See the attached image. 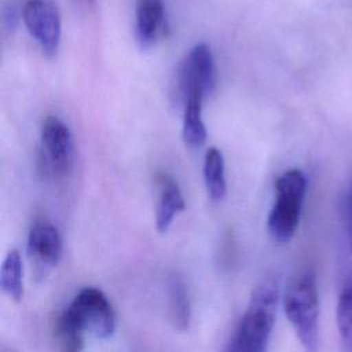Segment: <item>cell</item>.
I'll return each mask as SVG.
<instances>
[{
  "label": "cell",
  "mask_w": 352,
  "mask_h": 352,
  "mask_svg": "<svg viewBox=\"0 0 352 352\" xmlns=\"http://www.w3.org/2000/svg\"><path fill=\"white\" fill-rule=\"evenodd\" d=\"M62 236L58 228L45 219H38L28 234V257L33 275L43 280L59 263L62 257Z\"/></svg>",
  "instance_id": "obj_8"
},
{
  "label": "cell",
  "mask_w": 352,
  "mask_h": 352,
  "mask_svg": "<svg viewBox=\"0 0 352 352\" xmlns=\"http://www.w3.org/2000/svg\"><path fill=\"white\" fill-rule=\"evenodd\" d=\"M204 180L209 198L221 202L227 194V180L223 153L217 147H209L205 153Z\"/></svg>",
  "instance_id": "obj_12"
},
{
  "label": "cell",
  "mask_w": 352,
  "mask_h": 352,
  "mask_svg": "<svg viewBox=\"0 0 352 352\" xmlns=\"http://www.w3.org/2000/svg\"><path fill=\"white\" fill-rule=\"evenodd\" d=\"M55 333L59 352H82L85 334L60 316L58 318Z\"/></svg>",
  "instance_id": "obj_16"
},
{
  "label": "cell",
  "mask_w": 352,
  "mask_h": 352,
  "mask_svg": "<svg viewBox=\"0 0 352 352\" xmlns=\"http://www.w3.org/2000/svg\"><path fill=\"white\" fill-rule=\"evenodd\" d=\"M283 309L305 352L319 351V293L312 271H302L287 286Z\"/></svg>",
  "instance_id": "obj_2"
},
{
  "label": "cell",
  "mask_w": 352,
  "mask_h": 352,
  "mask_svg": "<svg viewBox=\"0 0 352 352\" xmlns=\"http://www.w3.org/2000/svg\"><path fill=\"white\" fill-rule=\"evenodd\" d=\"M216 82V66L208 44L194 45L184 56L176 72V91L180 100L198 92L208 96Z\"/></svg>",
  "instance_id": "obj_5"
},
{
  "label": "cell",
  "mask_w": 352,
  "mask_h": 352,
  "mask_svg": "<svg viewBox=\"0 0 352 352\" xmlns=\"http://www.w3.org/2000/svg\"><path fill=\"white\" fill-rule=\"evenodd\" d=\"M0 286L3 292L15 301L23 296V267L18 250H11L3 260L0 270Z\"/></svg>",
  "instance_id": "obj_14"
},
{
  "label": "cell",
  "mask_w": 352,
  "mask_h": 352,
  "mask_svg": "<svg viewBox=\"0 0 352 352\" xmlns=\"http://www.w3.org/2000/svg\"><path fill=\"white\" fill-rule=\"evenodd\" d=\"M168 297H169V316L175 329L184 331L188 329L190 318H191V308L188 293L186 289L184 282L175 276L169 282L168 286Z\"/></svg>",
  "instance_id": "obj_13"
},
{
  "label": "cell",
  "mask_w": 352,
  "mask_h": 352,
  "mask_svg": "<svg viewBox=\"0 0 352 352\" xmlns=\"http://www.w3.org/2000/svg\"><path fill=\"white\" fill-rule=\"evenodd\" d=\"M66 322L84 334L104 340L116 330V314L106 294L96 287L80 290L60 314Z\"/></svg>",
  "instance_id": "obj_4"
},
{
  "label": "cell",
  "mask_w": 352,
  "mask_h": 352,
  "mask_svg": "<svg viewBox=\"0 0 352 352\" xmlns=\"http://www.w3.org/2000/svg\"><path fill=\"white\" fill-rule=\"evenodd\" d=\"M43 162L56 176H67L74 164V142L69 126L58 117L48 116L40 131Z\"/></svg>",
  "instance_id": "obj_6"
},
{
  "label": "cell",
  "mask_w": 352,
  "mask_h": 352,
  "mask_svg": "<svg viewBox=\"0 0 352 352\" xmlns=\"http://www.w3.org/2000/svg\"><path fill=\"white\" fill-rule=\"evenodd\" d=\"M166 29L162 0H136L135 36L140 48L154 47L166 34Z\"/></svg>",
  "instance_id": "obj_9"
},
{
  "label": "cell",
  "mask_w": 352,
  "mask_h": 352,
  "mask_svg": "<svg viewBox=\"0 0 352 352\" xmlns=\"http://www.w3.org/2000/svg\"><path fill=\"white\" fill-rule=\"evenodd\" d=\"M22 19L30 36L37 41L47 56H54L59 48L62 22L56 4L52 0H26Z\"/></svg>",
  "instance_id": "obj_7"
},
{
  "label": "cell",
  "mask_w": 352,
  "mask_h": 352,
  "mask_svg": "<svg viewBox=\"0 0 352 352\" xmlns=\"http://www.w3.org/2000/svg\"><path fill=\"white\" fill-rule=\"evenodd\" d=\"M336 316L342 351L352 352V276L341 289Z\"/></svg>",
  "instance_id": "obj_15"
},
{
  "label": "cell",
  "mask_w": 352,
  "mask_h": 352,
  "mask_svg": "<svg viewBox=\"0 0 352 352\" xmlns=\"http://www.w3.org/2000/svg\"><path fill=\"white\" fill-rule=\"evenodd\" d=\"M157 183V205H155V226L160 232H166L173 219L180 213L184 206V198L176 180L165 173L160 172L155 177Z\"/></svg>",
  "instance_id": "obj_10"
},
{
  "label": "cell",
  "mask_w": 352,
  "mask_h": 352,
  "mask_svg": "<svg viewBox=\"0 0 352 352\" xmlns=\"http://www.w3.org/2000/svg\"><path fill=\"white\" fill-rule=\"evenodd\" d=\"M278 302V282L271 278L261 280L252 292L248 307L223 352H267L275 324Z\"/></svg>",
  "instance_id": "obj_1"
},
{
  "label": "cell",
  "mask_w": 352,
  "mask_h": 352,
  "mask_svg": "<svg viewBox=\"0 0 352 352\" xmlns=\"http://www.w3.org/2000/svg\"><path fill=\"white\" fill-rule=\"evenodd\" d=\"M345 213H346V228L349 234V243L352 250V190L348 192L346 204H345Z\"/></svg>",
  "instance_id": "obj_17"
},
{
  "label": "cell",
  "mask_w": 352,
  "mask_h": 352,
  "mask_svg": "<svg viewBox=\"0 0 352 352\" xmlns=\"http://www.w3.org/2000/svg\"><path fill=\"white\" fill-rule=\"evenodd\" d=\"M307 177L300 169H287L275 180V201L268 214V232L279 243L289 242L300 224Z\"/></svg>",
  "instance_id": "obj_3"
},
{
  "label": "cell",
  "mask_w": 352,
  "mask_h": 352,
  "mask_svg": "<svg viewBox=\"0 0 352 352\" xmlns=\"http://www.w3.org/2000/svg\"><path fill=\"white\" fill-rule=\"evenodd\" d=\"M206 96L194 92L183 100V128L184 143L191 148H198L206 142V128L202 120V106Z\"/></svg>",
  "instance_id": "obj_11"
}]
</instances>
